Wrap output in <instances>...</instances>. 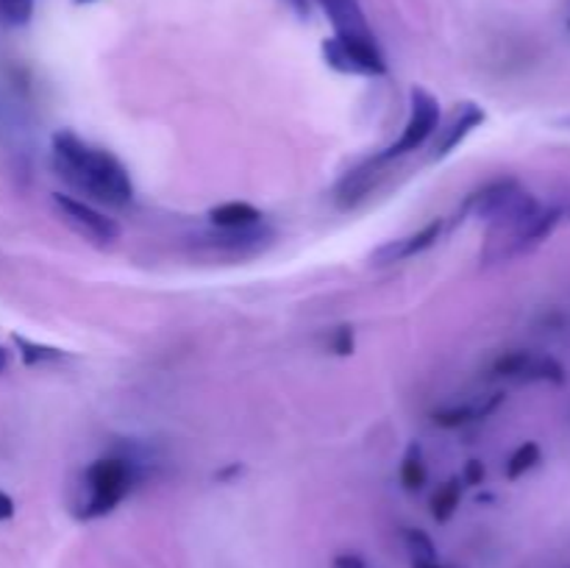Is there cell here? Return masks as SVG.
Instances as JSON below:
<instances>
[{
    "mask_svg": "<svg viewBox=\"0 0 570 568\" xmlns=\"http://www.w3.org/2000/svg\"><path fill=\"white\" fill-rule=\"evenodd\" d=\"M267 232L262 226L254 228H212L209 234H200L204 245L215 251H232V254H245L265 243Z\"/></svg>",
    "mask_w": 570,
    "mask_h": 568,
    "instance_id": "cell-13",
    "label": "cell"
},
{
    "mask_svg": "<svg viewBox=\"0 0 570 568\" xmlns=\"http://www.w3.org/2000/svg\"><path fill=\"white\" fill-rule=\"evenodd\" d=\"M484 120H488V115H484L482 106L473 104V100H465V104L456 106L454 115L449 117V123H445V126L440 123L438 139H434V159H443V156L454 154V150L460 148Z\"/></svg>",
    "mask_w": 570,
    "mask_h": 568,
    "instance_id": "cell-9",
    "label": "cell"
},
{
    "mask_svg": "<svg viewBox=\"0 0 570 568\" xmlns=\"http://www.w3.org/2000/svg\"><path fill=\"white\" fill-rule=\"evenodd\" d=\"M440 104L434 95H429L426 89H412L410 95V117H406L404 128H401L399 139H395L390 148H384V154H379L382 161H393L399 156L415 154L421 150L429 139L438 134L440 128Z\"/></svg>",
    "mask_w": 570,
    "mask_h": 568,
    "instance_id": "cell-4",
    "label": "cell"
},
{
    "mask_svg": "<svg viewBox=\"0 0 570 568\" xmlns=\"http://www.w3.org/2000/svg\"><path fill=\"white\" fill-rule=\"evenodd\" d=\"M484 477H488V471H484L482 460H468L465 468H462V473H460V479L465 488H479V484L484 482Z\"/></svg>",
    "mask_w": 570,
    "mask_h": 568,
    "instance_id": "cell-23",
    "label": "cell"
},
{
    "mask_svg": "<svg viewBox=\"0 0 570 568\" xmlns=\"http://www.w3.org/2000/svg\"><path fill=\"white\" fill-rule=\"evenodd\" d=\"M209 223L215 228H254L262 226V212L245 200H226L209 209Z\"/></svg>",
    "mask_w": 570,
    "mask_h": 568,
    "instance_id": "cell-15",
    "label": "cell"
},
{
    "mask_svg": "<svg viewBox=\"0 0 570 568\" xmlns=\"http://www.w3.org/2000/svg\"><path fill=\"white\" fill-rule=\"evenodd\" d=\"M332 568H365V557L356 555V551H343V555L334 557Z\"/></svg>",
    "mask_w": 570,
    "mask_h": 568,
    "instance_id": "cell-24",
    "label": "cell"
},
{
    "mask_svg": "<svg viewBox=\"0 0 570 568\" xmlns=\"http://www.w3.org/2000/svg\"><path fill=\"white\" fill-rule=\"evenodd\" d=\"M37 0H0V22L9 28H22L31 22Z\"/></svg>",
    "mask_w": 570,
    "mask_h": 568,
    "instance_id": "cell-21",
    "label": "cell"
},
{
    "mask_svg": "<svg viewBox=\"0 0 570 568\" xmlns=\"http://www.w3.org/2000/svg\"><path fill=\"white\" fill-rule=\"evenodd\" d=\"M568 28H570V20H568Z\"/></svg>",
    "mask_w": 570,
    "mask_h": 568,
    "instance_id": "cell-31",
    "label": "cell"
},
{
    "mask_svg": "<svg viewBox=\"0 0 570 568\" xmlns=\"http://www.w3.org/2000/svg\"><path fill=\"white\" fill-rule=\"evenodd\" d=\"M284 3H287L295 14L304 17V20L309 17V0H284Z\"/></svg>",
    "mask_w": 570,
    "mask_h": 568,
    "instance_id": "cell-26",
    "label": "cell"
},
{
    "mask_svg": "<svg viewBox=\"0 0 570 568\" xmlns=\"http://www.w3.org/2000/svg\"><path fill=\"white\" fill-rule=\"evenodd\" d=\"M404 546H406V551L412 555V562L438 560V546H434V540L429 538L423 529L406 527L404 529Z\"/></svg>",
    "mask_w": 570,
    "mask_h": 568,
    "instance_id": "cell-20",
    "label": "cell"
},
{
    "mask_svg": "<svg viewBox=\"0 0 570 568\" xmlns=\"http://www.w3.org/2000/svg\"><path fill=\"white\" fill-rule=\"evenodd\" d=\"M521 184L515 178H493L488 182L484 187L473 189L465 200H462V209L460 215H473L479 221H488L493 223L501 212L510 206V200L521 193Z\"/></svg>",
    "mask_w": 570,
    "mask_h": 568,
    "instance_id": "cell-8",
    "label": "cell"
},
{
    "mask_svg": "<svg viewBox=\"0 0 570 568\" xmlns=\"http://www.w3.org/2000/svg\"><path fill=\"white\" fill-rule=\"evenodd\" d=\"M9 360H11V351L0 345V373H3L6 368H9Z\"/></svg>",
    "mask_w": 570,
    "mask_h": 568,
    "instance_id": "cell-28",
    "label": "cell"
},
{
    "mask_svg": "<svg viewBox=\"0 0 570 568\" xmlns=\"http://www.w3.org/2000/svg\"><path fill=\"white\" fill-rule=\"evenodd\" d=\"M399 479L401 488H404L406 493H417V490H423V484H426L429 468L426 460H423V449L417 443H410V449H406L399 468Z\"/></svg>",
    "mask_w": 570,
    "mask_h": 568,
    "instance_id": "cell-16",
    "label": "cell"
},
{
    "mask_svg": "<svg viewBox=\"0 0 570 568\" xmlns=\"http://www.w3.org/2000/svg\"><path fill=\"white\" fill-rule=\"evenodd\" d=\"M14 345H17V354L26 365H42V362H59L65 360V351L56 349V345H45V343H33V340L20 337L14 334Z\"/></svg>",
    "mask_w": 570,
    "mask_h": 568,
    "instance_id": "cell-19",
    "label": "cell"
},
{
    "mask_svg": "<svg viewBox=\"0 0 570 568\" xmlns=\"http://www.w3.org/2000/svg\"><path fill=\"white\" fill-rule=\"evenodd\" d=\"M328 345H332L334 354L348 356L354 354V326H337L328 337Z\"/></svg>",
    "mask_w": 570,
    "mask_h": 568,
    "instance_id": "cell-22",
    "label": "cell"
},
{
    "mask_svg": "<svg viewBox=\"0 0 570 568\" xmlns=\"http://www.w3.org/2000/svg\"><path fill=\"white\" fill-rule=\"evenodd\" d=\"M570 221V204H554V206H540L504 245L495 254V259H512V256H521L527 251L538 248L540 243L551 237L560 226H566Z\"/></svg>",
    "mask_w": 570,
    "mask_h": 568,
    "instance_id": "cell-7",
    "label": "cell"
},
{
    "mask_svg": "<svg viewBox=\"0 0 570 568\" xmlns=\"http://www.w3.org/2000/svg\"><path fill=\"white\" fill-rule=\"evenodd\" d=\"M139 479V466L131 457H100L83 471V484H87V499H83L78 518L81 521H95L109 512L131 493Z\"/></svg>",
    "mask_w": 570,
    "mask_h": 568,
    "instance_id": "cell-2",
    "label": "cell"
},
{
    "mask_svg": "<svg viewBox=\"0 0 570 568\" xmlns=\"http://www.w3.org/2000/svg\"><path fill=\"white\" fill-rule=\"evenodd\" d=\"M78 6H87V3H95V0H76Z\"/></svg>",
    "mask_w": 570,
    "mask_h": 568,
    "instance_id": "cell-30",
    "label": "cell"
},
{
    "mask_svg": "<svg viewBox=\"0 0 570 568\" xmlns=\"http://www.w3.org/2000/svg\"><path fill=\"white\" fill-rule=\"evenodd\" d=\"M323 59L332 70L345 76H384L387 61L379 50L376 37H332L323 42Z\"/></svg>",
    "mask_w": 570,
    "mask_h": 568,
    "instance_id": "cell-3",
    "label": "cell"
},
{
    "mask_svg": "<svg viewBox=\"0 0 570 568\" xmlns=\"http://www.w3.org/2000/svg\"><path fill=\"white\" fill-rule=\"evenodd\" d=\"M412 568H451V566H445V562L440 560H423V562H412Z\"/></svg>",
    "mask_w": 570,
    "mask_h": 568,
    "instance_id": "cell-27",
    "label": "cell"
},
{
    "mask_svg": "<svg viewBox=\"0 0 570 568\" xmlns=\"http://www.w3.org/2000/svg\"><path fill=\"white\" fill-rule=\"evenodd\" d=\"M462 490H465V484H462L460 477H451L449 482L440 484L438 490H434L432 496V518L438 523H449L451 518H454L456 507H460L462 501Z\"/></svg>",
    "mask_w": 570,
    "mask_h": 568,
    "instance_id": "cell-17",
    "label": "cell"
},
{
    "mask_svg": "<svg viewBox=\"0 0 570 568\" xmlns=\"http://www.w3.org/2000/svg\"><path fill=\"white\" fill-rule=\"evenodd\" d=\"M315 3L328 17L337 37H373L360 0H315Z\"/></svg>",
    "mask_w": 570,
    "mask_h": 568,
    "instance_id": "cell-11",
    "label": "cell"
},
{
    "mask_svg": "<svg viewBox=\"0 0 570 568\" xmlns=\"http://www.w3.org/2000/svg\"><path fill=\"white\" fill-rule=\"evenodd\" d=\"M560 126H562V128H568V131H570V117H562Z\"/></svg>",
    "mask_w": 570,
    "mask_h": 568,
    "instance_id": "cell-29",
    "label": "cell"
},
{
    "mask_svg": "<svg viewBox=\"0 0 570 568\" xmlns=\"http://www.w3.org/2000/svg\"><path fill=\"white\" fill-rule=\"evenodd\" d=\"M490 373L495 379H510V382H546V384H566V368L551 354H534L527 349L504 351L493 360Z\"/></svg>",
    "mask_w": 570,
    "mask_h": 568,
    "instance_id": "cell-6",
    "label": "cell"
},
{
    "mask_svg": "<svg viewBox=\"0 0 570 568\" xmlns=\"http://www.w3.org/2000/svg\"><path fill=\"white\" fill-rule=\"evenodd\" d=\"M50 154H53L56 173L92 204L122 209L134 200L131 176L126 165L109 150L95 148L78 134L61 128L50 139Z\"/></svg>",
    "mask_w": 570,
    "mask_h": 568,
    "instance_id": "cell-1",
    "label": "cell"
},
{
    "mask_svg": "<svg viewBox=\"0 0 570 568\" xmlns=\"http://www.w3.org/2000/svg\"><path fill=\"white\" fill-rule=\"evenodd\" d=\"M382 165L384 161L376 156V159L365 161V165H360V167H354L351 173H345L343 182L337 184V193H334L337 195V204L343 206V209H348V206H356L362 198H367V195L376 189V184L382 182V176H384Z\"/></svg>",
    "mask_w": 570,
    "mask_h": 568,
    "instance_id": "cell-12",
    "label": "cell"
},
{
    "mask_svg": "<svg viewBox=\"0 0 570 568\" xmlns=\"http://www.w3.org/2000/svg\"><path fill=\"white\" fill-rule=\"evenodd\" d=\"M53 206L59 209L61 221H65L76 234L87 237L89 243L109 245L120 237V226H117L115 217L100 212L92 200L81 198V195L53 193Z\"/></svg>",
    "mask_w": 570,
    "mask_h": 568,
    "instance_id": "cell-5",
    "label": "cell"
},
{
    "mask_svg": "<svg viewBox=\"0 0 570 568\" xmlns=\"http://www.w3.org/2000/svg\"><path fill=\"white\" fill-rule=\"evenodd\" d=\"M440 234H443V221L426 223V226L417 228V232H412V234H406V237L384 243L382 248L373 251L371 262L373 265H395V262L412 259V256H417V254H423V251L432 248V245L440 239Z\"/></svg>",
    "mask_w": 570,
    "mask_h": 568,
    "instance_id": "cell-10",
    "label": "cell"
},
{
    "mask_svg": "<svg viewBox=\"0 0 570 568\" xmlns=\"http://www.w3.org/2000/svg\"><path fill=\"white\" fill-rule=\"evenodd\" d=\"M14 512H17L14 499H11L6 490H0V521H9V518H14Z\"/></svg>",
    "mask_w": 570,
    "mask_h": 568,
    "instance_id": "cell-25",
    "label": "cell"
},
{
    "mask_svg": "<svg viewBox=\"0 0 570 568\" xmlns=\"http://www.w3.org/2000/svg\"><path fill=\"white\" fill-rule=\"evenodd\" d=\"M540 462H543V449H540L534 440H523V443L507 457V466H504L507 479H510V482H518V479L527 477L529 471H534Z\"/></svg>",
    "mask_w": 570,
    "mask_h": 568,
    "instance_id": "cell-18",
    "label": "cell"
},
{
    "mask_svg": "<svg viewBox=\"0 0 570 568\" xmlns=\"http://www.w3.org/2000/svg\"><path fill=\"white\" fill-rule=\"evenodd\" d=\"M504 401V393H495L490 395L488 401H482V404H456V407H443V410L434 412V423L438 427H445V429H460V427H468V423L473 421H482V418H488L490 412L499 410V404Z\"/></svg>",
    "mask_w": 570,
    "mask_h": 568,
    "instance_id": "cell-14",
    "label": "cell"
}]
</instances>
